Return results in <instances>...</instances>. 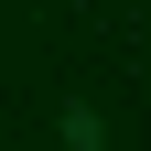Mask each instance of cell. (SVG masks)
<instances>
[{
  "instance_id": "1",
  "label": "cell",
  "mask_w": 151,
  "mask_h": 151,
  "mask_svg": "<svg viewBox=\"0 0 151 151\" xmlns=\"http://www.w3.org/2000/svg\"><path fill=\"white\" fill-rule=\"evenodd\" d=\"M65 151H108V119L97 108H65Z\"/></svg>"
}]
</instances>
